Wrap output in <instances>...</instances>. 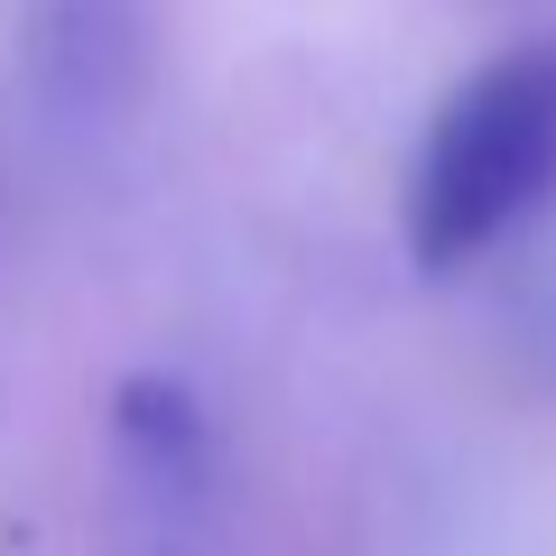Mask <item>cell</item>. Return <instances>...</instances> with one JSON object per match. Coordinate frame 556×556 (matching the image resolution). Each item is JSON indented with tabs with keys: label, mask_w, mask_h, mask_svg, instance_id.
<instances>
[{
	"label": "cell",
	"mask_w": 556,
	"mask_h": 556,
	"mask_svg": "<svg viewBox=\"0 0 556 556\" xmlns=\"http://www.w3.org/2000/svg\"><path fill=\"white\" fill-rule=\"evenodd\" d=\"M547 195H556V38H529L492 56L473 84H455V102L417 149V186H408L417 269L445 278L482 260Z\"/></svg>",
	"instance_id": "obj_1"
},
{
	"label": "cell",
	"mask_w": 556,
	"mask_h": 556,
	"mask_svg": "<svg viewBox=\"0 0 556 556\" xmlns=\"http://www.w3.org/2000/svg\"><path fill=\"white\" fill-rule=\"evenodd\" d=\"M28 75L65 121H112L149 84V28L130 0H20Z\"/></svg>",
	"instance_id": "obj_2"
},
{
	"label": "cell",
	"mask_w": 556,
	"mask_h": 556,
	"mask_svg": "<svg viewBox=\"0 0 556 556\" xmlns=\"http://www.w3.org/2000/svg\"><path fill=\"white\" fill-rule=\"evenodd\" d=\"M112 437L130 445L149 473H195L204 464V408H195V390H186L177 371H130L121 380V399H112Z\"/></svg>",
	"instance_id": "obj_3"
}]
</instances>
